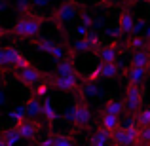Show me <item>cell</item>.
<instances>
[{
    "mask_svg": "<svg viewBox=\"0 0 150 146\" xmlns=\"http://www.w3.org/2000/svg\"><path fill=\"white\" fill-rule=\"evenodd\" d=\"M21 57H23V53L17 48H13V46H4V48H0V66H2L4 70H10L11 72Z\"/></svg>",
    "mask_w": 150,
    "mask_h": 146,
    "instance_id": "obj_9",
    "label": "cell"
},
{
    "mask_svg": "<svg viewBox=\"0 0 150 146\" xmlns=\"http://www.w3.org/2000/svg\"><path fill=\"white\" fill-rule=\"evenodd\" d=\"M114 146H116V144H114Z\"/></svg>",
    "mask_w": 150,
    "mask_h": 146,
    "instance_id": "obj_41",
    "label": "cell"
},
{
    "mask_svg": "<svg viewBox=\"0 0 150 146\" xmlns=\"http://www.w3.org/2000/svg\"><path fill=\"white\" fill-rule=\"evenodd\" d=\"M55 137H57L55 133H50L44 140H40V142H38V146H53L55 144Z\"/></svg>",
    "mask_w": 150,
    "mask_h": 146,
    "instance_id": "obj_30",
    "label": "cell"
},
{
    "mask_svg": "<svg viewBox=\"0 0 150 146\" xmlns=\"http://www.w3.org/2000/svg\"><path fill=\"white\" fill-rule=\"evenodd\" d=\"M53 146H74V140L70 135H57Z\"/></svg>",
    "mask_w": 150,
    "mask_h": 146,
    "instance_id": "obj_28",
    "label": "cell"
},
{
    "mask_svg": "<svg viewBox=\"0 0 150 146\" xmlns=\"http://www.w3.org/2000/svg\"><path fill=\"white\" fill-rule=\"evenodd\" d=\"M129 2H135V0H103V6H125Z\"/></svg>",
    "mask_w": 150,
    "mask_h": 146,
    "instance_id": "obj_29",
    "label": "cell"
},
{
    "mask_svg": "<svg viewBox=\"0 0 150 146\" xmlns=\"http://www.w3.org/2000/svg\"><path fill=\"white\" fill-rule=\"evenodd\" d=\"M146 78V68L141 66H129L127 70V85H141Z\"/></svg>",
    "mask_w": 150,
    "mask_h": 146,
    "instance_id": "obj_16",
    "label": "cell"
},
{
    "mask_svg": "<svg viewBox=\"0 0 150 146\" xmlns=\"http://www.w3.org/2000/svg\"><path fill=\"white\" fill-rule=\"evenodd\" d=\"M0 139H2L8 146H15L19 140H21V137H19V133H17L15 127H10V129H4V131L0 133Z\"/></svg>",
    "mask_w": 150,
    "mask_h": 146,
    "instance_id": "obj_22",
    "label": "cell"
},
{
    "mask_svg": "<svg viewBox=\"0 0 150 146\" xmlns=\"http://www.w3.org/2000/svg\"><path fill=\"white\" fill-rule=\"evenodd\" d=\"M143 2H146V4H150V0H143Z\"/></svg>",
    "mask_w": 150,
    "mask_h": 146,
    "instance_id": "obj_40",
    "label": "cell"
},
{
    "mask_svg": "<svg viewBox=\"0 0 150 146\" xmlns=\"http://www.w3.org/2000/svg\"><path fill=\"white\" fill-rule=\"evenodd\" d=\"M6 10H10V2L8 0H0V13L6 11Z\"/></svg>",
    "mask_w": 150,
    "mask_h": 146,
    "instance_id": "obj_33",
    "label": "cell"
},
{
    "mask_svg": "<svg viewBox=\"0 0 150 146\" xmlns=\"http://www.w3.org/2000/svg\"><path fill=\"white\" fill-rule=\"evenodd\" d=\"M148 65H150V48L148 49L131 51V66H141V68H146Z\"/></svg>",
    "mask_w": 150,
    "mask_h": 146,
    "instance_id": "obj_17",
    "label": "cell"
},
{
    "mask_svg": "<svg viewBox=\"0 0 150 146\" xmlns=\"http://www.w3.org/2000/svg\"><path fill=\"white\" fill-rule=\"evenodd\" d=\"M4 36H11V34H10V30H8V29H4V27L0 25V38H4Z\"/></svg>",
    "mask_w": 150,
    "mask_h": 146,
    "instance_id": "obj_35",
    "label": "cell"
},
{
    "mask_svg": "<svg viewBox=\"0 0 150 146\" xmlns=\"http://www.w3.org/2000/svg\"><path fill=\"white\" fill-rule=\"evenodd\" d=\"M124 112H125L124 101H120V99H106L105 106H103V114H110V116L120 118Z\"/></svg>",
    "mask_w": 150,
    "mask_h": 146,
    "instance_id": "obj_13",
    "label": "cell"
},
{
    "mask_svg": "<svg viewBox=\"0 0 150 146\" xmlns=\"http://www.w3.org/2000/svg\"><path fill=\"white\" fill-rule=\"evenodd\" d=\"M146 25H148L146 19H135V25L131 29V36H141V32H144Z\"/></svg>",
    "mask_w": 150,
    "mask_h": 146,
    "instance_id": "obj_27",
    "label": "cell"
},
{
    "mask_svg": "<svg viewBox=\"0 0 150 146\" xmlns=\"http://www.w3.org/2000/svg\"><path fill=\"white\" fill-rule=\"evenodd\" d=\"M146 76H150V65L146 66Z\"/></svg>",
    "mask_w": 150,
    "mask_h": 146,
    "instance_id": "obj_38",
    "label": "cell"
},
{
    "mask_svg": "<svg viewBox=\"0 0 150 146\" xmlns=\"http://www.w3.org/2000/svg\"><path fill=\"white\" fill-rule=\"evenodd\" d=\"M141 142L150 144V127H143V129H141Z\"/></svg>",
    "mask_w": 150,
    "mask_h": 146,
    "instance_id": "obj_31",
    "label": "cell"
},
{
    "mask_svg": "<svg viewBox=\"0 0 150 146\" xmlns=\"http://www.w3.org/2000/svg\"><path fill=\"white\" fill-rule=\"evenodd\" d=\"M70 49H72L74 53H86V51H95V49H93V46H91V42H89L86 36H84V38H78V40L72 44V48H70Z\"/></svg>",
    "mask_w": 150,
    "mask_h": 146,
    "instance_id": "obj_23",
    "label": "cell"
},
{
    "mask_svg": "<svg viewBox=\"0 0 150 146\" xmlns=\"http://www.w3.org/2000/svg\"><path fill=\"white\" fill-rule=\"evenodd\" d=\"M13 127L17 129V133H19V137H21V139H25V140H33L34 137L40 133L42 123H40L38 120H33V118H25L23 121L15 123Z\"/></svg>",
    "mask_w": 150,
    "mask_h": 146,
    "instance_id": "obj_8",
    "label": "cell"
},
{
    "mask_svg": "<svg viewBox=\"0 0 150 146\" xmlns=\"http://www.w3.org/2000/svg\"><path fill=\"white\" fill-rule=\"evenodd\" d=\"M125 48L131 51H139V49H148L150 44L144 40V36H131L129 40H125Z\"/></svg>",
    "mask_w": 150,
    "mask_h": 146,
    "instance_id": "obj_21",
    "label": "cell"
},
{
    "mask_svg": "<svg viewBox=\"0 0 150 146\" xmlns=\"http://www.w3.org/2000/svg\"><path fill=\"white\" fill-rule=\"evenodd\" d=\"M110 133L105 131V129H95V131L91 133V137H89V146H108L110 142Z\"/></svg>",
    "mask_w": 150,
    "mask_h": 146,
    "instance_id": "obj_18",
    "label": "cell"
},
{
    "mask_svg": "<svg viewBox=\"0 0 150 146\" xmlns=\"http://www.w3.org/2000/svg\"><path fill=\"white\" fill-rule=\"evenodd\" d=\"M74 57H76V53H74L72 49L67 51V57L61 59V61L55 65V68H53V74H55V76H70V74H80V70L76 68V63H74Z\"/></svg>",
    "mask_w": 150,
    "mask_h": 146,
    "instance_id": "obj_10",
    "label": "cell"
},
{
    "mask_svg": "<svg viewBox=\"0 0 150 146\" xmlns=\"http://www.w3.org/2000/svg\"><path fill=\"white\" fill-rule=\"evenodd\" d=\"M8 102V97H6V93H2V89H0V106H4Z\"/></svg>",
    "mask_w": 150,
    "mask_h": 146,
    "instance_id": "obj_36",
    "label": "cell"
},
{
    "mask_svg": "<svg viewBox=\"0 0 150 146\" xmlns=\"http://www.w3.org/2000/svg\"><path fill=\"white\" fill-rule=\"evenodd\" d=\"M8 116H10V120L13 121V125L15 123H19V121H23L27 118V112H25V106H19V108H15V110H11L10 114H8Z\"/></svg>",
    "mask_w": 150,
    "mask_h": 146,
    "instance_id": "obj_26",
    "label": "cell"
},
{
    "mask_svg": "<svg viewBox=\"0 0 150 146\" xmlns=\"http://www.w3.org/2000/svg\"><path fill=\"white\" fill-rule=\"evenodd\" d=\"M48 84H50L51 89L65 91V93H78L82 87L80 74H70V76H55V74H50Z\"/></svg>",
    "mask_w": 150,
    "mask_h": 146,
    "instance_id": "obj_5",
    "label": "cell"
},
{
    "mask_svg": "<svg viewBox=\"0 0 150 146\" xmlns=\"http://www.w3.org/2000/svg\"><path fill=\"white\" fill-rule=\"evenodd\" d=\"M50 84L48 82H44V84H40V85H36V87L33 89V95L36 97V99H40V101H44L46 97H48V93H50Z\"/></svg>",
    "mask_w": 150,
    "mask_h": 146,
    "instance_id": "obj_25",
    "label": "cell"
},
{
    "mask_svg": "<svg viewBox=\"0 0 150 146\" xmlns=\"http://www.w3.org/2000/svg\"><path fill=\"white\" fill-rule=\"evenodd\" d=\"M133 118H135L137 125H139L141 129H143V127H150V108H141Z\"/></svg>",
    "mask_w": 150,
    "mask_h": 146,
    "instance_id": "obj_24",
    "label": "cell"
},
{
    "mask_svg": "<svg viewBox=\"0 0 150 146\" xmlns=\"http://www.w3.org/2000/svg\"><path fill=\"white\" fill-rule=\"evenodd\" d=\"M0 146H8V144H6V142H4V140H2V139H0Z\"/></svg>",
    "mask_w": 150,
    "mask_h": 146,
    "instance_id": "obj_39",
    "label": "cell"
},
{
    "mask_svg": "<svg viewBox=\"0 0 150 146\" xmlns=\"http://www.w3.org/2000/svg\"><path fill=\"white\" fill-rule=\"evenodd\" d=\"M143 99H144V89L141 85H127L125 87V97H124V106L131 116H135L143 108Z\"/></svg>",
    "mask_w": 150,
    "mask_h": 146,
    "instance_id": "obj_6",
    "label": "cell"
},
{
    "mask_svg": "<svg viewBox=\"0 0 150 146\" xmlns=\"http://www.w3.org/2000/svg\"><path fill=\"white\" fill-rule=\"evenodd\" d=\"M110 139H112V142L116 144V146H133V140L129 139L127 131H125L122 125L112 133V135H110Z\"/></svg>",
    "mask_w": 150,
    "mask_h": 146,
    "instance_id": "obj_20",
    "label": "cell"
},
{
    "mask_svg": "<svg viewBox=\"0 0 150 146\" xmlns=\"http://www.w3.org/2000/svg\"><path fill=\"white\" fill-rule=\"evenodd\" d=\"M133 25H135V17H133V11H131V2L125 4L124 8H122L120 11V17H118V29H120L122 36H125V34H131V29Z\"/></svg>",
    "mask_w": 150,
    "mask_h": 146,
    "instance_id": "obj_11",
    "label": "cell"
},
{
    "mask_svg": "<svg viewBox=\"0 0 150 146\" xmlns=\"http://www.w3.org/2000/svg\"><path fill=\"white\" fill-rule=\"evenodd\" d=\"M70 121L76 125L78 129H84L91 123V110H89L86 97L82 95V91H78V99L74 102V106L70 108Z\"/></svg>",
    "mask_w": 150,
    "mask_h": 146,
    "instance_id": "obj_4",
    "label": "cell"
},
{
    "mask_svg": "<svg viewBox=\"0 0 150 146\" xmlns=\"http://www.w3.org/2000/svg\"><path fill=\"white\" fill-rule=\"evenodd\" d=\"M46 21H48V15L38 13V11L23 13V15H19L17 21L13 23V27L10 29V34L33 42L34 38L40 36V30H42V27H44Z\"/></svg>",
    "mask_w": 150,
    "mask_h": 146,
    "instance_id": "obj_1",
    "label": "cell"
},
{
    "mask_svg": "<svg viewBox=\"0 0 150 146\" xmlns=\"http://www.w3.org/2000/svg\"><path fill=\"white\" fill-rule=\"evenodd\" d=\"M133 146H150V144H146V142H141V140H139V142H137V144H133Z\"/></svg>",
    "mask_w": 150,
    "mask_h": 146,
    "instance_id": "obj_37",
    "label": "cell"
},
{
    "mask_svg": "<svg viewBox=\"0 0 150 146\" xmlns=\"http://www.w3.org/2000/svg\"><path fill=\"white\" fill-rule=\"evenodd\" d=\"M120 118L118 116H110V114H101V129H105V131H108L110 135H112L114 131H116L118 127H120Z\"/></svg>",
    "mask_w": 150,
    "mask_h": 146,
    "instance_id": "obj_19",
    "label": "cell"
},
{
    "mask_svg": "<svg viewBox=\"0 0 150 146\" xmlns=\"http://www.w3.org/2000/svg\"><path fill=\"white\" fill-rule=\"evenodd\" d=\"M42 118L46 120V123H48L50 127H51V125H53L55 121L59 120V114L55 112L53 104H51V101H50L48 97H46L44 101H42Z\"/></svg>",
    "mask_w": 150,
    "mask_h": 146,
    "instance_id": "obj_15",
    "label": "cell"
},
{
    "mask_svg": "<svg viewBox=\"0 0 150 146\" xmlns=\"http://www.w3.org/2000/svg\"><path fill=\"white\" fill-rule=\"evenodd\" d=\"M30 44H34L36 46V49H40L42 53H48L50 57H53L55 61H61V59H65L67 57V49L63 48V46H59V44H55L53 40H48V38H34Z\"/></svg>",
    "mask_w": 150,
    "mask_h": 146,
    "instance_id": "obj_7",
    "label": "cell"
},
{
    "mask_svg": "<svg viewBox=\"0 0 150 146\" xmlns=\"http://www.w3.org/2000/svg\"><path fill=\"white\" fill-rule=\"evenodd\" d=\"M78 13H80V6H78V2H74V0H63L57 8L51 11V15L48 19L57 27L59 30H61L63 34H65V23L72 21Z\"/></svg>",
    "mask_w": 150,
    "mask_h": 146,
    "instance_id": "obj_2",
    "label": "cell"
},
{
    "mask_svg": "<svg viewBox=\"0 0 150 146\" xmlns=\"http://www.w3.org/2000/svg\"><path fill=\"white\" fill-rule=\"evenodd\" d=\"M97 57H99L101 63H116L118 61V55H120V48H118V42H110L106 46H101L99 49L95 51Z\"/></svg>",
    "mask_w": 150,
    "mask_h": 146,
    "instance_id": "obj_12",
    "label": "cell"
},
{
    "mask_svg": "<svg viewBox=\"0 0 150 146\" xmlns=\"http://www.w3.org/2000/svg\"><path fill=\"white\" fill-rule=\"evenodd\" d=\"M143 36H144V40L150 44V25H146V29H144V32H143Z\"/></svg>",
    "mask_w": 150,
    "mask_h": 146,
    "instance_id": "obj_34",
    "label": "cell"
},
{
    "mask_svg": "<svg viewBox=\"0 0 150 146\" xmlns=\"http://www.w3.org/2000/svg\"><path fill=\"white\" fill-rule=\"evenodd\" d=\"M13 78L19 82L21 85H25L27 89H34L36 85L44 84V82L50 80V74L44 72V70L36 68V66H27V68H21V70H11Z\"/></svg>",
    "mask_w": 150,
    "mask_h": 146,
    "instance_id": "obj_3",
    "label": "cell"
},
{
    "mask_svg": "<svg viewBox=\"0 0 150 146\" xmlns=\"http://www.w3.org/2000/svg\"><path fill=\"white\" fill-rule=\"evenodd\" d=\"M48 2H50V0H30V4H33V6H38V8L48 6Z\"/></svg>",
    "mask_w": 150,
    "mask_h": 146,
    "instance_id": "obj_32",
    "label": "cell"
},
{
    "mask_svg": "<svg viewBox=\"0 0 150 146\" xmlns=\"http://www.w3.org/2000/svg\"><path fill=\"white\" fill-rule=\"evenodd\" d=\"M23 106H25L27 116H30L33 120H38V116H42V101L36 99L34 95H30L29 99H27Z\"/></svg>",
    "mask_w": 150,
    "mask_h": 146,
    "instance_id": "obj_14",
    "label": "cell"
}]
</instances>
